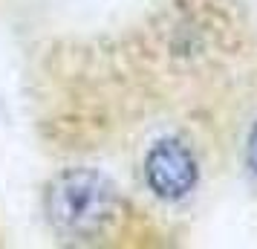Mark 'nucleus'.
I'll list each match as a JSON object with an SVG mask.
<instances>
[{
	"instance_id": "f257e3e1",
	"label": "nucleus",
	"mask_w": 257,
	"mask_h": 249,
	"mask_svg": "<svg viewBox=\"0 0 257 249\" xmlns=\"http://www.w3.org/2000/svg\"><path fill=\"white\" fill-rule=\"evenodd\" d=\"M44 214L52 235L67 243H104L121 229L124 197L98 168L72 165L49 177Z\"/></svg>"
},
{
	"instance_id": "f03ea898",
	"label": "nucleus",
	"mask_w": 257,
	"mask_h": 249,
	"mask_svg": "<svg viewBox=\"0 0 257 249\" xmlns=\"http://www.w3.org/2000/svg\"><path fill=\"white\" fill-rule=\"evenodd\" d=\"M139 171L145 191L165 206L185 203L199 189V177H202L197 148L179 133L153 139L142 154Z\"/></svg>"
},
{
	"instance_id": "7ed1b4c3",
	"label": "nucleus",
	"mask_w": 257,
	"mask_h": 249,
	"mask_svg": "<svg viewBox=\"0 0 257 249\" xmlns=\"http://www.w3.org/2000/svg\"><path fill=\"white\" fill-rule=\"evenodd\" d=\"M240 162H243L245 177L251 180V186L257 189V110L245 119L243 136H240Z\"/></svg>"
}]
</instances>
